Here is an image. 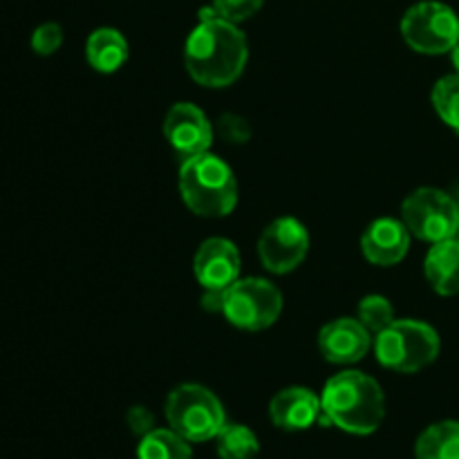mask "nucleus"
Masks as SVG:
<instances>
[{
    "label": "nucleus",
    "instance_id": "nucleus-27",
    "mask_svg": "<svg viewBox=\"0 0 459 459\" xmlns=\"http://www.w3.org/2000/svg\"><path fill=\"white\" fill-rule=\"evenodd\" d=\"M451 61H453V65H455V70H457V74H459V43L451 49Z\"/></svg>",
    "mask_w": 459,
    "mask_h": 459
},
{
    "label": "nucleus",
    "instance_id": "nucleus-4",
    "mask_svg": "<svg viewBox=\"0 0 459 459\" xmlns=\"http://www.w3.org/2000/svg\"><path fill=\"white\" fill-rule=\"evenodd\" d=\"M169 429L191 444H204L218 437L227 426L222 402L200 384H182L166 399Z\"/></svg>",
    "mask_w": 459,
    "mask_h": 459
},
{
    "label": "nucleus",
    "instance_id": "nucleus-25",
    "mask_svg": "<svg viewBox=\"0 0 459 459\" xmlns=\"http://www.w3.org/2000/svg\"><path fill=\"white\" fill-rule=\"evenodd\" d=\"M126 424H128V429L142 439L143 435L155 430V415H152L146 406H133L128 411V415H126Z\"/></svg>",
    "mask_w": 459,
    "mask_h": 459
},
{
    "label": "nucleus",
    "instance_id": "nucleus-16",
    "mask_svg": "<svg viewBox=\"0 0 459 459\" xmlns=\"http://www.w3.org/2000/svg\"><path fill=\"white\" fill-rule=\"evenodd\" d=\"M85 56L94 70L112 74L128 61V40L112 27L94 30L85 43Z\"/></svg>",
    "mask_w": 459,
    "mask_h": 459
},
{
    "label": "nucleus",
    "instance_id": "nucleus-20",
    "mask_svg": "<svg viewBox=\"0 0 459 459\" xmlns=\"http://www.w3.org/2000/svg\"><path fill=\"white\" fill-rule=\"evenodd\" d=\"M433 106L439 119L459 134V74L439 79L433 88Z\"/></svg>",
    "mask_w": 459,
    "mask_h": 459
},
{
    "label": "nucleus",
    "instance_id": "nucleus-11",
    "mask_svg": "<svg viewBox=\"0 0 459 459\" xmlns=\"http://www.w3.org/2000/svg\"><path fill=\"white\" fill-rule=\"evenodd\" d=\"M193 272L204 290H227L240 278V254L227 238H209L193 258Z\"/></svg>",
    "mask_w": 459,
    "mask_h": 459
},
{
    "label": "nucleus",
    "instance_id": "nucleus-2",
    "mask_svg": "<svg viewBox=\"0 0 459 459\" xmlns=\"http://www.w3.org/2000/svg\"><path fill=\"white\" fill-rule=\"evenodd\" d=\"M323 424L336 426L350 435L366 437L385 417V397L381 385L363 372H339L325 384L321 394Z\"/></svg>",
    "mask_w": 459,
    "mask_h": 459
},
{
    "label": "nucleus",
    "instance_id": "nucleus-19",
    "mask_svg": "<svg viewBox=\"0 0 459 459\" xmlns=\"http://www.w3.org/2000/svg\"><path fill=\"white\" fill-rule=\"evenodd\" d=\"M215 451L220 459H255L260 453V442L251 429L227 421L215 437Z\"/></svg>",
    "mask_w": 459,
    "mask_h": 459
},
{
    "label": "nucleus",
    "instance_id": "nucleus-6",
    "mask_svg": "<svg viewBox=\"0 0 459 459\" xmlns=\"http://www.w3.org/2000/svg\"><path fill=\"white\" fill-rule=\"evenodd\" d=\"M282 312V294L264 278H238L224 290L222 316L247 332L272 327Z\"/></svg>",
    "mask_w": 459,
    "mask_h": 459
},
{
    "label": "nucleus",
    "instance_id": "nucleus-17",
    "mask_svg": "<svg viewBox=\"0 0 459 459\" xmlns=\"http://www.w3.org/2000/svg\"><path fill=\"white\" fill-rule=\"evenodd\" d=\"M417 459H459V421L446 420L429 426L415 444Z\"/></svg>",
    "mask_w": 459,
    "mask_h": 459
},
{
    "label": "nucleus",
    "instance_id": "nucleus-12",
    "mask_svg": "<svg viewBox=\"0 0 459 459\" xmlns=\"http://www.w3.org/2000/svg\"><path fill=\"white\" fill-rule=\"evenodd\" d=\"M372 334L359 318H336L318 332V350L325 361L336 366L357 363L370 352Z\"/></svg>",
    "mask_w": 459,
    "mask_h": 459
},
{
    "label": "nucleus",
    "instance_id": "nucleus-28",
    "mask_svg": "<svg viewBox=\"0 0 459 459\" xmlns=\"http://www.w3.org/2000/svg\"><path fill=\"white\" fill-rule=\"evenodd\" d=\"M457 238H459V236H457Z\"/></svg>",
    "mask_w": 459,
    "mask_h": 459
},
{
    "label": "nucleus",
    "instance_id": "nucleus-8",
    "mask_svg": "<svg viewBox=\"0 0 459 459\" xmlns=\"http://www.w3.org/2000/svg\"><path fill=\"white\" fill-rule=\"evenodd\" d=\"M402 220L411 236L420 240L444 242L459 236V204L439 188H417L403 200Z\"/></svg>",
    "mask_w": 459,
    "mask_h": 459
},
{
    "label": "nucleus",
    "instance_id": "nucleus-7",
    "mask_svg": "<svg viewBox=\"0 0 459 459\" xmlns=\"http://www.w3.org/2000/svg\"><path fill=\"white\" fill-rule=\"evenodd\" d=\"M402 36L408 48L420 54H451L459 43V16L448 4L424 0L403 13Z\"/></svg>",
    "mask_w": 459,
    "mask_h": 459
},
{
    "label": "nucleus",
    "instance_id": "nucleus-22",
    "mask_svg": "<svg viewBox=\"0 0 459 459\" xmlns=\"http://www.w3.org/2000/svg\"><path fill=\"white\" fill-rule=\"evenodd\" d=\"M263 4L264 0H213V7L218 12V16L233 22V25H238L242 21H249L251 16H255L260 12Z\"/></svg>",
    "mask_w": 459,
    "mask_h": 459
},
{
    "label": "nucleus",
    "instance_id": "nucleus-3",
    "mask_svg": "<svg viewBox=\"0 0 459 459\" xmlns=\"http://www.w3.org/2000/svg\"><path fill=\"white\" fill-rule=\"evenodd\" d=\"M179 193L188 209L202 218H224L238 204V182L231 166L211 152L182 160Z\"/></svg>",
    "mask_w": 459,
    "mask_h": 459
},
{
    "label": "nucleus",
    "instance_id": "nucleus-26",
    "mask_svg": "<svg viewBox=\"0 0 459 459\" xmlns=\"http://www.w3.org/2000/svg\"><path fill=\"white\" fill-rule=\"evenodd\" d=\"M202 307H204L206 312L222 314L224 290H206L204 296H202Z\"/></svg>",
    "mask_w": 459,
    "mask_h": 459
},
{
    "label": "nucleus",
    "instance_id": "nucleus-23",
    "mask_svg": "<svg viewBox=\"0 0 459 459\" xmlns=\"http://www.w3.org/2000/svg\"><path fill=\"white\" fill-rule=\"evenodd\" d=\"M63 45V30L58 22H43L31 34V49L39 56H52Z\"/></svg>",
    "mask_w": 459,
    "mask_h": 459
},
{
    "label": "nucleus",
    "instance_id": "nucleus-15",
    "mask_svg": "<svg viewBox=\"0 0 459 459\" xmlns=\"http://www.w3.org/2000/svg\"><path fill=\"white\" fill-rule=\"evenodd\" d=\"M424 273L439 296L459 294V238L435 242L424 263Z\"/></svg>",
    "mask_w": 459,
    "mask_h": 459
},
{
    "label": "nucleus",
    "instance_id": "nucleus-5",
    "mask_svg": "<svg viewBox=\"0 0 459 459\" xmlns=\"http://www.w3.org/2000/svg\"><path fill=\"white\" fill-rule=\"evenodd\" d=\"M375 354L379 363L388 370L412 375L437 359L439 334L429 323L394 321L388 330L375 336Z\"/></svg>",
    "mask_w": 459,
    "mask_h": 459
},
{
    "label": "nucleus",
    "instance_id": "nucleus-10",
    "mask_svg": "<svg viewBox=\"0 0 459 459\" xmlns=\"http://www.w3.org/2000/svg\"><path fill=\"white\" fill-rule=\"evenodd\" d=\"M164 134L182 160L209 152L213 143V126L193 103H175L170 108L164 121Z\"/></svg>",
    "mask_w": 459,
    "mask_h": 459
},
{
    "label": "nucleus",
    "instance_id": "nucleus-9",
    "mask_svg": "<svg viewBox=\"0 0 459 459\" xmlns=\"http://www.w3.org/2000/svg\"><path fill=\"white\" fill-rule=\"evenodd\" d=\"M309 251V233L296 218H278L263 231L258 240L260 263L267 272L282 276L303 264Z\"/></svg>",
    "mask_w": 459,
    "mask_h": 459
},
{
    "label": "nucleus",
    "instance_id": "nucleus-13",
    "mask_svg": "<svg viewBox=\"0 0 459 459\" xmlns=\"http://www.w3.org/2000/svg\"><path fill=\"white\" fill-rule=\"evenodd\" d=\"M361 249L372 264L393 267L406 258L408 249H411V231L403 220L379 218L363 233Z\"/></svg>",
    "mask_w": 459,
    "mask_h": 459
},
{
    "label": "nucleus",
    "instance_id": "nucleus-21",
    "mask_svg": "<svg viewBox=\"0 0 459 459\" xmlns=\"http://www.w3.org/2000/svg\"><path fill=\"white\" fill-rule=\"evenodd\" d=\"M359 323L366 327L370 334H381L394 323V309L385 296L372 294L359 303Z\"/></svg>",
    "mask_w": 459,
    "mask_h": 459
},
{
    "label": "nucleus",
    "instance_id": "nucleus-18",
    "mask_svg": "<svg viewBox=\"0 0 459 459\" xmlns=\"http://www.w3.org/2000/svg\"><path fill=\"white\" fill-rule=\"evenodd\" d=\"M137 459H193V448L173 429H155L139 439Z\"/></svg>",
    "mask_w": 459,
    "mask_h": 459
},
{
    "label": "nucleus",
    "instance_id": "nucleus-24",
    "mask_svg": "<svg viewBox=\"0 0 459 459\" xmlns=\"http://www.w3.org/2000/svg\"><path fill=\"white\" fill-rule=\"evenodd\" d=\"M218 133L229 143H245L251 137V126L238 115H222L218 121Z\"/></svg>",
    "mask_w": 459,
    "mask_h": 459
},
{
    "label": "nucleus",
    "instance_id": "nucleus-14",
    "mask_svg": "<svg viewBox=\"0 0 459 459\" xmlns=\"http://www.w3.org/2000/svg\"><path fill=\"white\" fill-rule=\"evenodd\" d=\"M321 397L309 388H300V385L281 390L269 403L272 424L281 430H290V433L307 430L309 426L321 421Z\"/></svg>",
    "mask_w": 459,
    "mask_h": 459
},
{
    "label": "nucleus",
    "instance_id": "nucleus-1",
    "mask_svg": "<svg viewBox=\"0 0 459 459\" xmlns=\"http://www.w3.org/2000/svg\"><path fill=\"white\" fill-rule=\"evenodd\" d=\"M249 61V43L238 25L224 18H209L188 34L184 65L191 79L204 88H227L236 83Z\"/></svg>",
    "mask_w": 459,
    "mask_h": 459
}]
</instances>
